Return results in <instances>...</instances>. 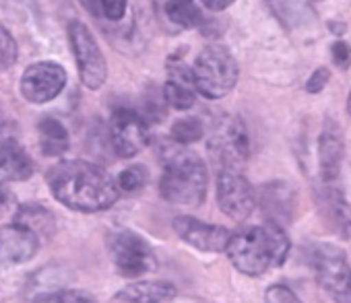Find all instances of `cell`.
<instances>
[{
	"instance_id": "obj_1",
	"label": "cell",
	"mask_w": 351,
	"mask_h": 303,
	"mask_svg": "<svg viewBox=\"0 0 351 303\" xmlns=\"http://www.w3.org/2000/svg\"><path fill=\"white\" fill-rule=\"evenodd\" d=\"M54 198L79 213H99L118 200V186L112 176L89 161H60L48 176Z\"/></svg>"
},
{
	"instance_id": "obj_2",
	"label": "cell",
	"mask_w": 351,
	"mask_h": 303,
	"mask_svg": "<svg viewBox=\"0 0 351 303\" xmlns=\"http://www.w3.org/2000/svg\"><path fill=\"white\" fill-rule=\"evenodd\" d=\"M230 262L248 276H261L273 266H281L289 254V237L277 223L246 227L226 246Z\"/></svg>"
},
{
	"instance_id": "obj_3",
	"label": "cell",
	"mask_w": 351,
	"mask_h": 303,
	"mask_svg": "<svg viewBox=\"0 0 351 303\" xmlns=\"http://www.w3.org/2000/svg\"><path fill=\"white\" fill-rule=\"evenodd\" d=\"M209 174L205 161L186 148H173L163 157L161 196L173 205L199 207L207 196Z\"/></svg>"
},
{
	"instance_id": "obj_4",
	"label": "cell",
	"mask_w": 351,
	"mask_h": 303,
	"mask_svg": "<svg viewBox=\"0 0 351 303\" xmlns=\"http://www.w3.org/2000/svg\"><path fill=\"white\" fill-rule=\"evenodd\" d=\"M191 75L195 89L203 97L221 99L238 83V62L228 48L213 44L201 50Z\"/></svg>"
},
{
	"instance_id": "obj_5",
	"label": "cell",
	"mask_w": 351,
	"mask_h": 303,
	"mask_svg": "<svg viewBox=\"0 0 351 303\" xmlns=\"http://www.w3.org/2000/svg\"><path fill=\"white\" fill-rule=\"evenodd\" d=\"M110 256L116 270L126 278H136L141 274L153 272L157 268V258L145 237L134 231H116L108 239Z\"/></svg>"
},
{
	"instance_id": "obj_6",
	"label": "cell",
	"mask_w": 351,
	"mask_h": 303,
	"mask_svg": "<svg viewBox=\"0 0 351 303\" xmlns=\"http://www.w3.org/2000/svg\"><path fill=\"white\" fill-rule=\"evenodd\" d=\"M69 40L73 46L81 83L87 89H99L108 79V64L99 50L97 40L81 21L69 23Z\"/></svg>"
},
{
	"instance_id": "obj_7",
	"label": "cell",
	"mask_w": 351,
	"mask_h": 303,
	"mask_svg": "<svg viewBox=\"0 0 351 303\" xmlns=\"http://www.w3.org/2000/svg\"><path fill=\"white\" fill-rule=\"evenodd\" d=\"M312 264L320 287L337 301H351V266L345 254L335 246H316Z\"/></svg>"
},
{
	"instance_id": "obj_8",
	"label": "cell",
	"mask_w": 351,
	"mask_h": 303,
	"mask_svg": "<svg viewBox=\"0 0 351 303\" xmlns=\"http://www.w3.org/2000/svg\"><path fill=\"white\" fill-rule=\"evenodd\" d=\"M219 209L234 221H246L254 211V192L238 168H219L217 176Z\"/></svg>"
},
{
	"instance_id": "obj_9",
	"label": "cell",
	"mask_w": 351,
	"mask_h": 303,
	"mask_svg": "<svg viewBox=\"0 0 351 303\" xmlns=\"http://www.w3.org/2000/svg\"><path fill=\"white\" fill-rule=\"evenodd\" d=\"M110 142L114 153L122 159L138 155L149 142V130L145 120L134 109H116L110 120Z\"/></svg>"
},
{
	"instance_id": "obj_10",
	"label": "cell",
	"mask_w": 351,
	"mask_h": 303,
	"mask_svg": "<svg viewBox=\"0 0 351 303\" xmlns=\"http://www.w3.org/2000/svg\"><path fill=\"white\" fill-rule=\"evenodd\" d=\"M66 85V70L56 62H36L21 77V95L29 103H48L56 99Z\"/></svg>"
},
{
	"instance_id": "obj_11",
	"label": "cell",
	"mask_w": 351,
	"mask_h": 303,
	"mask_svg": "<svg viewBox=\"0 0 351 303\" xmlns=\"http://www.w3.org/2000/svg\"><path fill=\"white\" fill-rule=\"evenodd\" d=\"M209 150L219 168H242L248 159V134L238 118H230L213 134Z\"/></svg>"
},
{
	"instance_id": "obj_12",
	"label": "cell",
	"mask_w": 351,
	"mask_h": 303,
	"mask_svg": "<svg viewBox=\"0 0 351 303\" xmlns=\"http://www.w3.org/2000/svg\"><path fill=\"white\" fill-rule=\"evenodd\" d=\"M173 231L180 235V239L201 252H223L232 235L226 227L209 225L195 217H176Z\"/></svg>"
},
{
	"instance_id": "obj_13",
	"label": "cell",
	"mask_w": 351,
	"mask_h": 303,
	"mask_svg": "<svg viewBox=\"0 0 351 303\" xmlns=\"http://www.w3.org/2000/svg\"><path fill=\"white\" fill-rule=\"evenodd\" d=\"M40 250V239L27 227L11 223L0 227V262L17 266L29 262Z\"/></svg>"
},
{
	"instance_id": "obj_14",
	"label": "cell",
	"mask_w": 351,
	"mask_h": 303,
	"mask_svg": "<svg viewBox=\"0 0 351 303\" xmlns=\"http://www.w3.org/2000/svg\"><path fill=\"white\" fill-rule=\"evenodd\" d=\"M34 161L23 144L9 132L0 130V178L9 182H27L34 176Z\"/></svg>"
},
{
	"instance_id": "obj_15",
	"label": "cell",
	"mask_w": 351,
	"mask_h": 303,
	"mask_svg": "<svg viewBox=\"0 0 351 303\" xmlns=\"http://www.w3.org/2000/svg\"><path fill=\"white\" fill-rule=\"evenodd\" d=\"M318 157H320V174L324 186H335L341 174V159H343V140L339 132L328 126L320 134L318 144Z\"/></svg>"
},
{
	"instance_id": "obj_16",
	"label": "cell",
	"mask_w": 351,
	"mask_h": 303,
	"mask_svg": "<svg viewBox=\"0 0 351 303\" xmlns=\"http://www.w3.org/2000/svg\"><path fill=\"white\" fill-rule=\"evenodd\" d=\"M176 297V287L167 280H138L118 291L112 301L122 303H163Z\"/></svg>"
},
{
	"instance_id": "obj_17",
	"label": "cell",
	"mask_w": 351,
	"mask_h": 303,
	"mask_svg": "<svg viewBox=\"0 0 351 303\" xmlns=\"http://www.w3.org/2000/svg\"><path fill=\"white\" fill-rule=\"evenodd\" d=\"M171 77L163 85V97L169 107L173 109H191L195 105V85H193V75L186 70V66L169 68Z\"/></svg>"
},
{
	"instance_id": "obj_18",
	"label": "cell",
	"mask_w": 351,
	"mask_h": 303,
	"mask_svg": "<svg viewBox=\"0 0 351 303\" xmlns=\"http://www.w3.org/2000/svg\"><path fill=\"white\" fill-rule=\"evenodd\" d=\"M15 223L27 227L40 241L50 239L56 231V217L42 205H21L15 213Z\"/></svg>"
},
{
	"instance_id": "obj_19",
	"label": "cell",
	"mask_w": 351,
	"mask_h": 303,
	"mask_svg": "<svg viewBox=\"0 0 351 303\" xmlns=\"http://www.w3.org/2000/svg\"><path fill=\"white\" fill-rule=\"evenodd\" d=\"M40 132V146H42V153L48 157H60L64 155L69 146H71V136L69 130L64 128V124L52 116H46L40 120L38 126Z\"/></svg>"
},
{
	"instance_id": "obj_20",
	"label": "cell",
	"mask_w": 351,
	"mask_h": 303,
	"mask_svg": "<svg viewBox=\"0 0 351 303\" xmlns=\"http://www.w3.org/2000/svg\"><path fill=\"white\" fill-rule=\"evenodd\" d=\"M165 15L180 27H197L203 23V13L195 0H165Z\"/></svg>"
},
{
	"instance_id": "obj_21",
	"label": "cell",
	"mask_w": 351,
	"mask_h": 303,
	"mask_svg": "<svg viewBox=\"0 0 351 303\" xmlns=\"http://www.w3.org/2000/svg\"><path fill=\"white\" fill-rule=\"evenodd\" d=\"M203 122L199 118H182L178 122H173L169 136L178 144H191L203 138Z\"/></svg>"
},
{
	"instance_id": "obj_22",
	"label": "cell",
	"mask_w": 351,
	"mask_h": 303,
	"mask_svg": "<svg viewBox=\"0 0 351 303\" xmlns=\"http://www.w3.org/2000/svg\"><path fill=\"white\" fill-rule=\"evenodd\" d=\"M147 180H149L147 168L136 163V166L126 168V170L118 176L116 186H118V192H124V194H136V192H141V190L147 186Z\"/></svg>"
},
{
	"instance_id": "obj_23",
	"label": "cell",
	"mask_w": 351,
	"mask_h": 303,
	"mask_svg": "<svg viewBox=\"0 0 351 303\" xmlns=\"http://www.w3.org/2000/svg\"><path fill=\"white\" fill-rule=\"evenodd\" d=\"M17 62V44L9 29L0 23V70H9Z\"/></svg>"
},
{
	"instance_id": "obj_24",
	"label": "cell",
	"mask_w": 351,
	"mask_h": 303,
	"mask_svg": "<svg viewBox=\"0 0 351 303\" xmlns=\"http://www.w3.org/2000/svg\"><path fill=\"white\" fill-rule=\"evenodd\" d=\"M34 301H73V303H85V301H95V297H91L85 291L79 289H62V291H52V293H40L34 297Z\"/></svg>"
},
{
	"instance_id": "obj_25",
	"label": "cell",
	"mask_w": 351,
	"mask_h": 303,
	"mask_svg": "<svg viewBox=\"0 0 351 303\" xmlns=\"http://www.w3.org/2000/svg\"><path fill=\"white\" fill-rule=\"evenodd\" d=\"M97 5L104 13L106 19L110 21H120L126 13V5L128 0H97Z\"/></svg>"
},
{
	"instance_id": "obj_26",
	"label": "cell",
	"mask_w": 351,
	"mask_h": 303,
	"mask_svg": "<svg viewBox=\"0 0 351 303\" xmlns=\"http://www.w3.org/2000/svg\"><path fill=\"white\" fill-rule=\"evenodd\" d=\"M265 299L269 303H283V301L285 303H291V301H298L295 293L291 289H287L285 285H273V287H269Z\"/></svg>"
},
{
	"instance_id": "obj_27",
	"label": "cell",
	"mask_w": 351,
	"mask_h": 303,
	"mask_svg": "<svg viewBox=\"0 0 351 303\" xmlns=\"http://www.w3.org/2000/svg\"><path fill=\"white\" fill-rule=\"evenodd\" d=\"M328 77H330V73H328L326 68H316V70L312 73V77L308 79V83H306V91L312 93V95L320 93V91L326 87Z\"/></svg>"
},
{
	"instance_id": "obj_28",
	"label": "cell",
	"mask_w": 351,
	"mask_h": 303,
	"mask_svg": "<svg viewBox=\"0 0 351 303\" xmlns=\"http://www.w3.org/2000/svg\"><path fill=\"white\" fill-rule=\"evenodd\" d=\"M330 54H332V60L339 68H347L349 62H351V48L345 44V42H337L332 44L330 48Z\"/></svg>"
},
{
	"instance_id": "obj_29",
	"label": "cell",
	"mask_w": 351,
	"mask_h": 303,
	"mask_svg": "<svg viewBox=\"0 0 351 303\" xmlns=\"http://www.w3.org/2000/svg\"><path fill=\"white\" fill-rule=\"evenodd\" d=\"M201 3H203L205 9L219 13V11H226L228 7H232V5L236 3V0H201Z\"/></svg>"
},
{
	"instance_id": "obj_30",
	"label": "cell",
	"mask_w": 351,
	"mask_h": 303,
	"mask_svg": "<svg viewBox=\"0 0 351 303\" xmlns=\"http://www.w3.org/2000/svg\"><path fill=\"white\" fill-rule=\"evenodd\" d=\"M9 200H11V194H9V190H7V188L3 186V182H0V205L5 207V205H7Z\"/></svg>"
},
{
	"instance_id": "obj_31",
	"label": "cell",
	"mask_w": 351,
	"mask_h": 303,
	"mask_svg": "<svg viewBox=\"0 0 351 303\" xmlns=\"http://www.w3.org/2000/svg\"><path fill=\"white\" fill-rule=\"evenodd\" d=\"M347 111H349V116H351V91H349V97H347Z\"/></svg>"
}]
</instances>
